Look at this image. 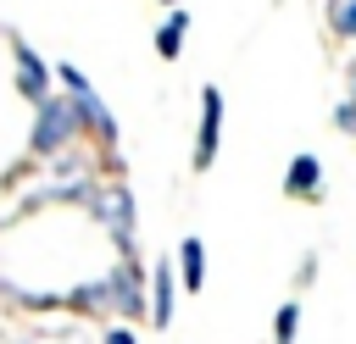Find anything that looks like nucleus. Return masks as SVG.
I'll use <instances>...</instances> for the list:
<instances>
[{
	"label": "nucleus",
	"mask_w": 356,
	"mask_h": 344,
	"mask_svg": "<svg viewBox=\"0 0 356 344\" xmlns=\"http://www.w3.org/2000/svg\"><path fill=\"white\" fill-rule=\"evenodd\" d=\"M217 133H222V94L206 89V94H200V139H195V166H200V172L217 161Z\"/></svg>",
	"instance_id": "obj_3"
},
{
	"label": "nucleus",
	"mask_w": 356,
	"mask_h": 344,
	"mask_svg": "<svg viewBox=\"0 0 356 344\" xmlns=\"http://www.w3.org/2000/svg\"><path fill=\"white\" fill-rule=\"evenodd\" d=\"M295 322H300V305H295V300L278 305V316H273V344H289V338H295Z\"/></svg>",
	"instance_id": "obj_11"
},
{
	"label": "nucleus",
	"mask_w": 356,
	"mask_h": 344,
	"mask_svg": "<svg viewBox=\"0 0 356 344\" xmlns=\"http://www.w3.org/2000/svg\"><path fill=\"white\" fill-rule=\"evenodd\" d=\"M161 327H167V316H172V266H156V311H150Z\"/></svg>",
	"instance_id": "obj_9"
},
{
	"label": "nucleus",
	"mask_w": 356,
	"mask_h": 344,
	"mask_svg": "<svg viewBox=\"0 0 356 344\" xmlns=\"http://www.w3.org/2000/svg\"><path fill=\"white\" fill-rule=\"evenodd\" d=\"M350 94H356V61H350Z\"/></svg>",
	"instance_id": "obj_14"
},
{
	"label": "nucleus",
	"mask_w": 356,
	"mask_h": 344,
	"mask_svg": "<svg viewBox=\"0 0 356 344\" xmlns=\"http://www.w3.org/2000/svg\"><path fill=\"white\" fill-rule=\"evenodd\" d=\"M83 122L78 100H39V122H33V144L39 150H61L72 139V128Z\"/></svg>",
	"instance_id": "obj_1"
},
{
	"label": "nucleus",
	"mask_w": 356,
	"mask_h": 344,
	"mask_svg": "<svg viewBox=\"0 0 356 344\" xmlns=\"http://www.w3.org/2000/svg\"><path fill=\"white\" fill-rule=\"evenodd\" d=\"M95 211H100V222H106V227H111L122 244L134 239V205H128V194H122V189H111V194H106Z\"/></svg>",
	"instance_id": "obj_4"
},
{
	"label": "nucleus",
	"mask_w": 356,
	"mask_h": 344,
	"mask_svg": "<svg viewBox=\"0 0 356 344\" xmlns=\"http://www.w3.org/2000/svg\"><path fill=\"white\" fill-rule=\"evenodd\" d=\"M17 67H22V72H17L22 94H28L33 105H39V100H50V94H44V61H39V55H33L28 44H17Z\"/></svg>",
	"instance_id": "obj_5"
},
{
	"label": "nucleus",
	"mask_w": 356,
	"mask_h": 344,
	"mask_svg": "<svg viewBox=\"0 0 356 344\" xmlns=\"http://www.w3.org/2000/svg\"><path fill=\"white\" fill-rule=\"evenodd\" d=\"M178 261H184V289L195 294V289H200V277H206V255H200V239H184V244H178Z\"/></svg>",
	"instance_id": "obj_8"
},
{
	"label": "nucleus",
	"mask_w": 356,
	"mask_h": 344,
	"mask_svg": "<svg viewBox=\"0 0 356 344\" xmlns=\"http://www.w3.org/2000/svg\"><path fill=\"white\" fill-rule=\"evenodd\" d=\"M184 28H189L184 11H172V17L156 28V55H161V61H178V50H184Z\"/></svg>",
	"instance_id": "obj_6"
},
{
	"label": "nucleus",
	"mask_w": 356,
	"mask_h": 344,
	"mask_svg": "<svg viewBox=\"0 0 356 344\" xmlns=\"http://www.w3.org/2000/svg\"><path fill=\"white\" fill-rule=\"evenodd\" d=\"M106 344H134V333H128V327H111V333H106Z\"/></svg>",
	"instance_id": "obj_13"
},
{
	"label": "nucleus",
	"mask_w": 356,
	"mask_h": 344,
	"mask_svg": "<svg viewBox=\"0 0 356 344\" xmlns=\"http://www.w3.org/2000/svg\"><path fill=\"white\" fill-rule=\"evenodd\" d=\"M317 178H323L317 161L312 155H295L289 161V178H284V194H317Z\"/></svg>",
	"instance_id": "obj_7"
},
{
	"label": "nucleus",
	"mask_w": 356,
	"mask_h": 344,
	"mask_svg": "<svg viewBox=\"0 0 356 344\" xmlns=\"http://www.w3.org/2000/svg\"><path fill=\"white\" fill-rule=\"evenodd\" d=\"M111 289H117V305H122V311H134V316H139V277H134V272H128V266H122V272H117V283H111Z\"/></svg>",
	"instance_id": "obj_10"
},
{
	"label": "nucleus",
	"mask_w": 356,
	"mask_h": 344,
	"mask_svg": "<svg viewBox=\"0 0 356 344\" xmlns=\"http://www.w3.org/2000/svg\"><path fill=\"white\" fill-rule=\"evenodd\" d=\"M334 28H339L345 39H356V0H339V6H334Z\"/></svg>",
	"instance_id": "obj_12"
},
{
	"label": "nucleus",
	"mask_w": 356,
	"mask_h": 344,
	"mask_svg": "<svg viewBox=\"0 0 356 344\" xmlns=\"http://www.w3.org/2000/svg\"><path fill=\"white\" fill-rule=\"evenodd\" d=\"M56 72H61V83L72 89V100H78V111H83V122H89V128H95L100 139H111L117 128H111V117H106V105H100V94L89 89V78H83L78 67H56Z\"/></svg>",
	"instance_id": "obj_2"
}]
</instances>
